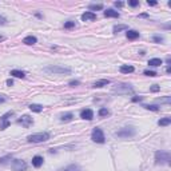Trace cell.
Here are the masks:
<instances>
[{
    "mask_svg": "<svg viewBox=\"0 0 171 171\" xmlns=\"http://www.w3.org/2000/svg\"><path fill=\"white\" fill-rule=\"evenodd\" d=\"M171 123V118H163V119H160L158 122V125L159 126H168Z\"/></svg>",
    "mask_w": 171,
    "mask_h": 171,
    "instance_id": "22",
    "label": "cell"
},
{
    "mask_svg": "<svg viewBox=\"0 0 171 171\" xmlns=\"http://www.w3.org/2000/svg\"><path fill=\"white\" fill-rule=\"evenodd\" d=\"M150 90H151L152 92H158V91H159V90H160V87H159V86H156V84H154V86H152V87H151V88H150Z\"/></svg>",
    "mask_w": 171,
    "mask_h": 171,
    "instance_id": "31",
    "label": "cell"
},
{
    "mask_svg": "<svg viewBox=\"0 0 171 171\" xmlns=\"http://www.w3.org/2000/svg\"><path fill=\"white\" fill-rule=\"evenodd\" d=\"M62 171H82V168L79 167L78 164H70L68 167H66L64 170H62Z\"/></svg>",
    "mask_w": 171,
    "mask_h": 171,
    "instance_id": "18",
    "label": "cell"
},
{
    "mask_svg": "<svg viewBox=\"0 0 171 171\" xmlns=\"http://www.w3.org/2000/svg\"><path fill=\"white\" fill-rule=\"evenodd\" d=\"M144 108L151 110V111H158V110H159V107H158V106H150V104H146V106H144Z\"/></svg>",
    "mask_w": 171,
    "mask_h": 171,
    "instance_id": "26",
    "label": "cell"
},
{
    "mask_svg": "<svg viewBox=\"0 0 171 171\" xmlns=\"http://www.w3.org/2000/svg\"><path fill=\"white\" fill-rule=\"evenodd\" d=\"M91 139L96 143H104L106 142V138H104V134L102 131V128L99 127H95L92 130V134H91Z\"/></svg>",
    "mask_w": 171,
    "mask_h": 171,
    "instance_id": "3",
    "label": "cell"
},
{
    "mask_svg": "<svg viewBox=\"0 0 171 171\" xmlns=\"http://www.w3.org/2000/svg\"><path fill=\"white\" fill-rule=\"evenodd\" d=\"M127 26H125V24H121V26H115L114 27V32L115 34H118V32H121V31H123V30H127Z\"/></svg>",
    "mask_w": 171,
    "mask_h": 171,
    "instance_id": "24",
    "label": "cell"
},
{
    "mask_svg": "<svg viewBox=\"0 0 171 171\" xmlns=\"http://www.w3.org/2000/svg\"><path fill=\"white\" fill-rule=\"evenodd\" d=\"M75 27V22H67V23H64V28H72Z\"/></svg>",
    "mask_w": 171,
    "mask_h": 171,
    "instance_id": "29",
    "label": "cell"
},
{
    "mask_svg": "<svg viewBox=\"0 0 171 171\" xmlns=\"http://www.w3.org/2000/svg\"><path fill=\"white\" fill-rule=\"evenodd\" d=\"M156 1H148V5H155Z\"/></svg>",
    "mask_w": 171,
    "mask_h": 171,
    "instance_id": "38",
    "label": "cell"
},
{
    "mask_svg": "<svg viewBox=\"0 0 171 171\" xmlns=\"http://www.w3.org/2000/svg\"><path fill=\"white\" fill-rule=\"evenodd\" d=\"M95 19H96V15H95L94 12L87 11V12H84V13L82 15V20H83V22H94Z\"/></svg>",
    "mask_w": 171,
    "mask_h": 171,
    "instance_id": "9",
    "label": "cell"
},
{
    "mask_svg": "<svg viewBox=\"0 0 171 171\" xmlns=\"http://www.w3.org/2000/svg\"><path fill=\"white\" fill-rule=\"evenodd\" d=\"M78 84H79L78 80H71L70 82V86H72V87H75V86H78Z\"/></svg>",
    "mask_w": 171,
    "mask_h": 171,
    "instance_id": "34",
    "label": "cell"
},
{
    "mask_svg": "<svg viewBox=\"0 0 171 171\" xmlns=\"http://www.w3.org/2000/svg\"><path fill=\"white\" fill-rule=\"evenodd\" d=\"M110 83L108 79H102V80H98V82L94 83V88H100V87H104V86H107Z\"/></svg>",
    "mask_w": 171,
    "mask_h": 171,
    "instance_id": "11",
    "label": "cell"
},
{
    "mask_svg": "<svg viewBox=\"0 0 171 171\" xmlns=\"http://www.w3.org/2000/svg\"><path fill=\"white\" fill-rule=\"evenodd\" d=\"M110 115V111L107 108H100L99 110V116H107Z\"/></svg>",
    "mask_w": 171,
    "mask_h": 171,
    "instance_id": "25",
    "label": "cell"
},
{
    "mask_svg": "<svg viewBox=\"0 0 171 171\" xmlns=\"http://www.w3.org/2000/svg\"><path fill=\"white\" fill-rule=\"evenodd\" d=\"M142 100V96H135V98H132V102H140Z\"/></svg>",
    "mask_w": 171,
    "mask_h": 171,
    "instance_id": "35",
    "label": "cell"
},
{
    "mask_svg": "<svg viewBox=\"0 0 171 171\" xmlns=\"http://www.w3.org/2000/svg\"><path fill=\"white\" fill-rule=\"evenodd\" d=\"M0 121H1V123H0V130H5V128L9 126L8 119H3V118H0Z\"/></svg>",
    "mask_w": 171,
    "mask_h": 171,
    "instance_id": "23",
    "label": "cell"
},
{
    "mask_svg": "<svg viewBox=\"0 0 171 171\" xmlns=\"http://www.w3.org/2000/svg\"><path fill=\"white\" fill-rule=\"evenodd\" d=\"M44 72H48V74H71V70L60 66H50L44 68Z\"/></svg>",
    "mask_w": 171,
    "mask_h": 171,
    "instance_id": "2",
    "label": "cell"
},
{
    "mask_svg": "<svg viewBox=\"0 0 171 171\" xmlns=\"http://www.w3.org/2000/svg\"><path fill=\"white\" fill-rule=\"evenodd\" d=\"M48 139H50L48 132H39V134H32L28 136V142H32V143H40V142H46Z\"/></svg>",
    "mask_w": 171,
    "mask_h": 171,
    "instance_id": "1",
    "label": "cell"
},
{
    "mask_svg": "<svg viewBox=\"0 0 171 171\" xmlns=\"http://www.w3.org/2000/svg\"><path fill=\"white\" fill-rule=\"evenodd\" d=\"M128 4H130L131 7H136V5L139 4V1H136V0H131V1H128Z\"/></svg>",
    "mask_w": 171,
    "mask_h": 171,
    "instance_id": "33",
    "label": "cell"
},
{
    "mask_svg": "<svg viewBox=\"0 0 171 171\" xmlns=\"http://www.w3.org/2000/svg\"><path fill=\"white\" fill-rule=\"evenodd\" d=\"M80 118L82 119H86V121H92V118H94V112H92V110H83L82 112H80Z\"/></svg>",
    "mask_w": 171,
    "mask_h": 171,
    "instance_id": "8",
    "label": "cell"
},
{
    "mask_svg": "<svg viewBox=\"0 0 171 171\" xmlns=\"http://www.w3.org/2000/svg\"><path fill=\"white\" fill-rule=\"evenodd\" d=\"M170 159L171 156L168 152H164V151H158L155 154V160L158 164H163V163H170Z\"/></svg>",
    "mask_w": 171,
    "mask_h": 171,
    "instance_id": "4",
    "label": "cell"
},
{
    "mask_svg": "<svg viewBox=\"0 0 171 171\" xmlns=\"http://www.w3.org/2000/svg\"><path fill=\"white\" fill-rule=\"evenodd\" d=\"M0 40H4V38H3V36H0Z\"/></svg>",
    "mask_w": 171,
    "mask_h": 171,
    "instance_id": "39",
    "label": "cell"
},
{
    "mask_svg": "<svg viewBox=\"0 0 171 171\" xmlns=\"http://www.w3.org/2000/svg\"><path fill=\"white\" fill-rule=\"evenodd\" d=\"M18 123H19V125H22L23 127H30V126H32L34 121H32L31 116H28V115H23V116H22L19 121H18Z\"/></svg>",
    "mask_w": 171,
    "mask_h": 171,
    "instance_id": "7",
    "label": "cell"
},
{
    "mask_svg": "<svg viewBox=\"0 0 171 171\" xmlns=\"http://www.w3.org/2000/svg\"><path fill=\"white\" fill-rule=\"evenodd\" d=\"M7 84H8V86H12V84H13V82H12L11 79H8V80H7Z\"/></svg>",
    "mask_w": 171,
    "mask_h": 171,
    "instance_id": "37",
    "label": "cell"
},
{
    "mask_svg": "<svg viewBox=\"0 0 171 171\" xmlns=\"http://www.w3.org/2000/svg\"><path fill=\"white\" fill-rule=\"evenodd\" d=\"M127 39H130V40H135V39H138L139 38V32L138 31H134V30H130V31H127Z\"/></svg>",
    "mask_w": 171,
    "mask_h": 171,
    "instance_id": "12",
    "label": "cell"
},
{
    "mask_svg": "<svg viewBox=\"0 0 171 171\" xmlns=\"http://www.w3.org/2000/svg\"><path fill=\"white\" fill-rule=\"evenodd\" d=\"M72 118H74V115L71 112H67V114H63L62 115V122H70V121H72Z\"/></svg>",
    "mask_w": 171,
    "mask_h": 171,
    "instance_id": "20",
    "label": "cell"
},
{
    "mask_svg": "<svg viewBox=\"0 0 171 171\" xmlns=\"http://www.w3.org/2000/svg\"><path fill=\"white\" fill-rule=\"evenodd\" d=\"M12 170L13 171H26L27 170V163L24 160L15 159L12 162Z\"/></svg>",
    "mask_w": 171,
    "mask_h": 171,
    "instance_id": "5",
    "label": "cell"
},
{
    "mask_svg": "<svg viewBox=\"0 0 171 171\" xmlns=\"http://www.w3.org/2000/svg\"><path fill=\"white\" fill-rule=\"evenodd\" d=\"M30 110L34 111V112H40V111H43V106H40V104H30Z\"/></svg>",
    "mask_w": 171,
    "mask_h": 171,
    "instance_id": "19",
    "label": "cell"
},
{
    "mask_svg": "<svg viewBox=\"0 0 171 171\" xmlns=\"http://www.w3.org/2000/svg\"><path fill=\"white\" fill-rule=\"evenodd\" d=\"M135 135V130L132 127H125L123 130L118 132V136H121V138H128V136H134Z\"/></svg>",
    "mask_w": 171,
    "mask_h": 171,
    "instance_id": "6",
    "label": "cell"
},
{
    "mask_svg": "<svg viewBox=\"0 0 171 171\" xmlns=\"http://www.w3.org/2000/svg\"><path fill=\"white\" fill-rule=\"evenodd\" d=\"M152 40L155 43H160V42H163V36H159V35H155L154 38H152Z\"/></svg>",
    "mask_w": 171,
    "mask_h": 171,
    "instance_id": "28",
    "label": "cell"
},
{
    "mask_svg": "<svg viewBox=\"0 0 171 171\" xmlns=\"http://www.w3.org/2000/svg\"><path fill=\"white\" fill-rule=\"evenodd\" d=\"M115 5H116V7H122L123 3H122V1H115Z\"/></svg>",
    "mask_w": 171,
    "mask_h": 171,
    "instance_id": "36",
    "label": "cell"
},
{
    "mask_svg": "<svg viewBox=\"0 0 171 171\" xmlns=\"http://www.w3.org/2000/svg\"><path fill=\"white\" fill-rule=\"evenodd\" d=\"M121 72L122 74H131V72H134V67L132 66H122Z\"/></svg>",
    "mask_w": 171,
    "mask_h": 171,
    "instance_id": "15",
    "label": "cell"
},
{
    "mask_svg": "<svg viewBox=\"0 0 171 171\" xmlns=\"http://www.w3.org/2000/svg\"><path fill=\"white\" fill-rule=\"evenodd\" d=\"M7 23V19L4 18V16H1L0 15V26H4V24Z\"/></svg>",
    "mask_w": 171,
    "mask_h": 171,
    "instance_id": "32",
    "label": "cell"
},
{
    "mask_svg": "<svg viewBox=\"0 0 171 171\" xmlns=\"http://www.w3.org/2000/svg\"><path fill=\"white\" fill-rule=\"evenodd\" d=\"M104 16L106 18H119V12L118 11H114V9H107L104 11Z\"/></svg>",
    "mask_w": 171,
    "mask_h": 171,
    "instance_id": "13",
    "label": "cell"
},
{
    "mask_svg": "<svg viewBox=\"0 0 171 171\" xmlns=\"http://www.w3.org/2000/svg\"><path fill=\"white\" fill-rule=\"evenodd\" d=\"M42 164H43V158H42V156L36 155V156L32 158V166H34V167L38 168V167H40Z\"/></svg>",
    "mask_w": 171,
    "mask_h": 171,
    "instance_id": "10",
    "label": "cell"
},
{
    "mask_svg": "<svg viewBox=\"0 0 171 171\" xmlns=\"http://www.w3.org/2000/svg\"><path fill=\"white\" fill-rule=\"evenodd\" d=\"M162 63H163L162 59H158V58H154V59H150V60H148V64H150V66H154V67L160 66Z\"/></svg>",
    "mask_w": 171,
    "mask_h": 171,
    "instance_id": "16",
    "label": "cell"
},
{
    "mask_svg": "<svg viewBox=\"0 0 171 171\" xmlns=\"http://www.w3.org/2000/svg\"><path fill=\"white\" fill-rule=\"evenodd\" d=\"M8 159H12V156H11V155H7V156H4V158H0V164L7 163Z\"/></svg>",
    "mask_w": 171,
    "mask_h": 171,
    "instance_id": "27",
    "label": "cell"
},
{
    "mask_svg": "<svg viewBox=\"0 0 171 171\" xmlns=\"http://www.w3.org/2000/svg\"><path fill=\"white\" fill-rule=\"evenodd\" d=\"M23 43H26V44H28V46L35 44V43H36V38H35V36H32V35H30V36H27V38H24Z\"/></svg>",
    "mask_w": 171,
    "mask_h": 171,
    "instance_id": "17",
    "label": "cell"
},
{
    "mask_svg": "<svg viewBox=\"0 0 171 171\" xmlns=\"http://www.w3.org/2000/svg\"><path fill=\"white\" fill-rule=\"evenodd\" d=\"M11 75H12V76H15V78H20V79L26 78V74H24L23 71H19V70H12Z\"/></svg>",
    "mask_w": 171,
    "mask_h": 171,
    "instance_id": "14",
    "label": "cell"
},
{
    "mask_svg": "<svg viewBox=\"0 0 171 171\" xmlns=\"http://www.w3.org/2000/svg\"><path fill=\"white\" fill-rule=\"evenodd\" d=\"M90 12L98 11V9H103V4H90Z\"/></svg>",
    "mask_w": 171,
    "mask_h": 171,
    "instance_id": "21",
    "label": "cell"
},
{
    "mask_svg": "<svg viewBox=\"0 0 171 171\" xmlns=\"http://www.w3.org/2000/svg\"><path fill=\"white\" fill-rule=\"evenodd\" d=\"M144 75H147V76H156V72L155 71H144Z\"/></svg>",
    "mask_w": 171,
    "mask_h": 171,
    "instance_id": "30",
    "label": "cell"
}]
</instances>
